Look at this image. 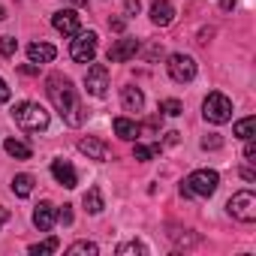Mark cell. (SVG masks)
<instances>
[{"instance_id":"cell-1","label":"cell","mask_w":256,"mask_h":256,"mask_svg":"<svg viewBox=\"0 0 256 256\" xmlns=\"http://www.w3.org/2000/svg\"><path fill=\"white\" fill-rule=\"evenodd\" d=\"M46 94H48L52 106L60 112V118H64L70 126H82V124H84V108H82V102H78V96H76V88H72V82H70L66 76L52 72V76L46 78Z\"/></svg>"},{"instance_id":"cell-2","label":"cell","mask_w":256,"mask_h":256,"mask_svg":"<svg viewBox=\"0 0 256 256\" xmlns=\"http://www.w3.org/2000/svg\"><path fill=\"white\" fill-rule=\"evenodd\" d=\"M12 118H16V124L22 126V130H28V133H42L46 126H48V112L40 106V102H30V100H22V102H16L12 106Z\"/></svg>"},{"instance_id":"cell-3","label":"cell","mask_w":256,"mask_h":256,"mask_svg":"<svg viewBox=\"0 0 256 256\" xmlns=\"http://www.w3.org/2000/svg\"><path fill=\"white\" fill-rule=\"evenodd\" d=\"M217 187H220V175L214 169H196V172H190L184 178L181 196H187V199H193V196H214Z\"/></svg>"},{"instance_id":"cell-4","label":"cell","mask_w":256,"mask_h":256,"mask_svg":"<svg viewBox=\"0 0 256 256\" xmlns=\"http://www.w3.org/2000/svg\"><path fill=\"white\" fill-rule=\"evenodd\" d=\"M202 114H205L208 124H226V120L232 118V100H229L226 94L214 90V94L205 96V102H202Z\"/></svg>"},{"instance_id":"cell-5","label":"cell","mask_w":256,"mask_h":256,"mask_svg":"<svg viewBox=\"0 0 256 256\" xmlns=\"http://www.w3.org/2000/svg\"><path fill=\"white\" fill-rule=\"evenodd\" d=\"M226 211H229L235 220H241V223H253V220H256V196H253L250 190H241V193H235V196L226 202Z\"/></svg>"},{"instance_id":"cell-6","label":"cell","mask_w":256,"mask_h":256,"mask_svg":"<svg viewBox=\"0 0 256 256\" xmlns=\"http://www.w3.org/2000/svg\"><path fill=\"white\" fill-rule=\"evenodd\" d=\"M70 54L76 64H94L96 58V34L94 30H78L72 46H70Z\"/></svg>"},{"instance_id":"cell-7","label":"cell","mask_w":256,"mask_h":256,"mask_svg":"<svg viewBox=\"0 0 256 256\" xmlns=\"http://www.w3.org/2000/svg\"><path fill=\"white\" fill-rule=\"evenodd\" d=\"M166 70H169V78H172V82H178V84H184V82H193V78H196V60H193L190 54H184V52L169 54Z\"/></svg>"},{"instance_id":"cell-8","label":"cell","mask_w":256,"mask_h":256,"mask_svg":"<svg viewBox=\"0 0 256 256\" xmlns=\"http://www.w3.org/2000/svg\"><path fill=\"white\" fill-rule=\"evenodd\" d=\"M139 40H130V36H124V40H118V42H112V48L106 52V58H108V64H126V60H133L136 54H139Z\"/></svg>"},{"instance_id":"cell-9","label":"cell","mask_w":256,"mask_h":256,"mask_svg":"<svg viewBox=\"0 0 256 256\" xmlns=\"http://www.w3.org/2000/svg\"><path fill=\"white\" fill-rule=\"evenodd\" d=\"M84 90H88L90 96H106V90H108V70H106L102 64L88 66V76H84Z\"/></svg>"},{"instance_id":"cell-10","label":"cell","mask_w":256,"mask_h":256,"mask_svg":"<svg viewBox=\"0 0 256 256\" xmlns=\"http://www.w3.org/2000/svg\"><path fill=\"white\" fill-rule=\"evenodd\" d=\"M52 24H54V30L64 34V36H76V34L82 30V18H78L76 10H60V12H54V16H52Z\"/></svg>"},{"instance_id":"cell-11","label":"cell","mask_w":256,"mask_h":256,"mask_svg":"<svg viewBox=\"0 0 256 256\" xmlns=\"http://www.w3.org/2000/svg\"><path fill=\"white\" fill-rule=\"evenodd\" d=\"M151 22L157 28H169L175 22V6L169 0H151Z\"/></svg>"},{"instance_id":"cell-12","label":"cell","mask_w":256,"mask_h":256,"mask_svg":"<svg viewBox=\"0 0 256 256\" xmlns=\"http://www.w3.org/2000/svg\"><path fill=\"white\" fill-rule=\"evenodd\" d=\"M54 220H58V211H54L52 202H40V205L34 208V226H36L40 232H48V229L54 226Z\"/></svg>"},{"instance_id":"cell-13","label":"cell","mask_w":256,"mask_h":256,"mask_svg":"<svg viewBox=\"0 0 256 256\" xmlns=\"http://www.w3.org/2000/svg\"><path fill=\"white\" fill-rule=\"evenodd\" d=\"M52 175H54V181L64 184L66 190H72V187L78 184V175H76V169H72L66 160H54V163H52Z\"/></svg>"},{"instance_id":"cell-14","label":"cell","mask_w":256,"mask_h":256,"mask_svg":"<svg viewBox=\"0 0 256 256\" xmlns=\"http://www.w3.org/2000/svg\"><path fill=\"white\" fill-rule=\"evenodd\" d=\"M28 58H30V64H52L54 58H58V48L54 46H48V42H30L28 46Z\"/></svg>"},{"instance_id":"cell-15","label":"cell","mask_w":256,"mask_h":256,"mask_svg":"<svg viewBox=\"0 0 256 256\" xmlns=\"http://www.w3.org/2000/svg\"><path fill=\"white\" fill-rule=\"evenodd\" d=\"M120 106H124L126 112H142L145 94H142L139 88H133V84H126V88H120Z\"/></svg>"},{"instance_id":"cell-16","label":"cell","mask_w":256,"mask_h":256,"mask_svg":"<svg viewBox=\"0 0 256 256\" xmlns=\"http://www.w3.org/2000/svg\"><path fill=\"white\" fill-rule=\"evenodd\" d=\"M78 151H82L84 157H90V160H100V163L108 157V148H106V142H100V139H94V136L82 139V142H78Z\"/></svg>"},{"instance_id":"cell-17","label":"cell","mask_w":256,"mask_h":256,"mask_svg":"<svg viewBox=\"0 0 256 256\" xmlns=\"http://www.w3.org/2000/svg\"><path fill=\"white\" fill-rule=\"evenodd\" d=\"M114 133L120 136V139H126V142H136V136H139V124L136 120H130V118H114Z\"/></svg>"},{"instance_id":"cell-18","label":"cell","mask_w":256,"mask_h":256,"mask_svg":"<svg viewBox=\"0 0 256 256\" xmlns=\"http://www.w3.org/2000/svg\"><path fill=\"white\" fill-rule=\"evenodd\" d=\"M12 193H16L18 199H28V196L34 193V175H28V172L16 175V178H12Z\"/></svg>"},{"instance_id":"cell-19","label":"cell","mask_w":256,"mask_h":256,"mask_svg":"<svg viewBox=\"0 0 256 256\" xmlns=\"http://www.w3.org/2000/svg\"><path fill=\"white\" fill-rule=\"evenodd\" d=\"M4 148H6V154L16 157V160H30V145H24V142H18V139H6Z\"/></svg>"},{"instance_id":"cell-20","label":"cell","mask_w":256,"mask_h":256,"mask_svg":"<svg viewBox=\"0 0 256 256\" xmlns=\"http://www.w3.org/2000/svg\"><path fill=\"white\" fill-rule=\"evenodd\" d=\"M106 205H102V193H100V187H90L88 193H84V211L88 214H100Z\"/></svg>"},{"instance_id":"cell-21","label":"cell","mask_w":256,"mask_h":256,"mask_svg":"<svg viewBox=\"0 0 256 256\" xmlns=\"http://www.w3.org/2000/svg\"><path fill=\"white\" fill-rule=\"evenodd\" d=\"M160 151H163L160 142H154V145H136V148H133V157H136L139 163H148V160H154Z\"/></svg>"},{"instance_id":"cell-22","label":"cell","mask_w":256,"mask_h":256,"mask_svg":"<svg viewBox=\"0 0 256 256\" xmlns=\"http://www.w3.org/2000/svg\"><path fill=\"white\" fill-rule=\"evenodd\" d=\"M253 133H256V118H244V120H238L235 124V136L238 139H253Z\"/></svg>"},{"instance_id":"cell-23","label":"cell","mask_w":256,"mask_h":256,"mask_svg":"<svg viewBox=\"0 0 256 256\" xmlns=\"http://www.w3.org/2000/svg\"><path fill=\"white\" fill-rule=\"evenodd\" d=\"M58 247H60V241H58V238L52 235V238H46V241H40V244H30L28 250H30L34 256H42V253H54Z\"/></svg>"},{"instance_id":"cell-24","label":"cell","mask_w":256,"mask_h":256,"mask_svg":"<svg viewBox=\"0 0 256 256\" xmlns=\"http://www.w3.org/2000/svg\"><path fill=\"white\" fill-rule=\"evenodd\" d=\"M66 253H70V256H78V253L96 256V253H100V247H96L94 241H76V244H70V247H66Z\"/></svg>"},{"instance_id":"cell-25","label":"cell","mask_w":256,"mask_h":256,"mask_svg":"<svg viewBox=\"0 0 256 256\" xmlns=\"http://www.w3.org/2000/svg\"><path fill=\"white\" fill-rule=\"evenodd\" d=\"M139 52H142L145 60H151V64H157V60L163 58V46H160V42H151V46H145V48L139 46Z\"/></svg>"},{"instance_id":"cell-26","label":"cell","mask_w":256,"mask_h":256,"mask_svg":"<svg viewBox=\"0 0 256 256\" xmlns=\"http://www.w3.org/2000/svg\"><path fill=\"white\" fill-rule=\"evenodd\" d=\"M126 253H142V256H145V253H148V247H145L142 241H126V244H120V247H118V256H126Z\"/></svg>"},{"instance_id":"cell-27","label":"cell","mask_w":256,"mask_h":256,"mask_svg":"<svg viewBox=\"0 0 256 256\" xmlns=\"http://www.w3.org/2000/svg\"><path fill=\"white\" fill-rule=\"evenodd\" d=\"M160 112L169 114V118H178V114L184 112V106H181L178 100H163V102H160Z\"/></svg>"},{"instance_id":"cell-28","label":"cell","mask_w":256,"mask_h":256,"mask_svg":"<svg viewBox=\"0 0 256 256\" xmlns=\"http://www.w3.org/2000/svg\"><path fill=\"white\" fill-rule=\"evenodd\" d=\"M16 48H18V42L12 36H0V54L4 58H16Z\"/></svg>"},{"instance_id":"cell-29","label":"cell","mask_w":256,"mask_h":256,"mask_svg":"<svg viewBox=\"0 0 256 256\" xmlns=\"http://www.w3.org/2000/svg\"><path fill=\"white\" fill-rule=\"evenodd\" d=\"M220 145H223V139H220L217 133H211V136H205V139H202V148H205V151H208V148L214 151V148H220Z\"/></svg>"},{"instance_id":"cell-30","label":"cell","mask_w":256,"mask_h":256,"mask_svg":"<svg viewBox=\"0 0 256 256\" xmlns=\"http://www.w3.org/2000/svg\"><path fill=\"white\" fill-rule=\"evenodd\" d=\"M70 208H72V205H64V208L58 211V220H60L64 226H70V223H72V211H70Z\"/></svg>"},{"instance_id":"cell-31","label":"cell","mask_w":256,"mask_h":256,"mask_svg":"<svg viewBox=\"0 0 256 256\" xmlns=\"http://www.w3.org/2000/svg\"><path fill=\"white\" fill-rule=\"evenodd\" d=\"M253 157H256V145H253V139H247V145H244V160H247V163H256Z\"/></svg>"},{"instance_id":"cell-32","label":"cell","mask_w":256,"mask_h":256,"mask_svg":"<svg viewBox=\"0 0 256 256\" xmlns=\"http://www.w3.org/2000/svg\"><path fill=\"white\" fill-rule=\"evenodd\" d=\"M124 10H126V16H139L142 4H139V0H126V4H124Z\"/></svg>"},{"instance_id":"cell-33","label":"cell","mask_w":256,"mask_h":256,"mask_svg":"<svg viewBox=\"0 0 256 256\" xmlns=\"http://www.w3.org/2000/svg\"><path fill=\"white\" fill-rule=\"evenodd\" d=\"M10 96H12V90L6 88V82L0 78V102H10Z\"/></svg>"},{"instance_id":"cell-34","label":"cell","mask_w":256,"mask_h":256,"mask_svg":"<svg viewBox=\"0 0 256 256\" xmlns=\"http://www.w3.org/2000/svg\"><path fill=\"white\" fill-rule=\"evenodd\" d=\"M22 72H24V76H36V72H40V64H24Z\"/></svg>"},{"instance_id":"cell-35","label":"cell","mask_w":256,"mask_h":256,"mask_svg":"<svg viewBox=\"0 0 256 256\" xmlns=\"http://www.w3.org/2000/svg\"><path fill=\"white\" fill-rule=\"evenodd\" d=\"M108 28H112L114 34H120V30H124V18H114V22H108Z\"/></svg>"},{"instance_id":"cell-36","label":"cell","mask_w":256,"mask_h":256,"mask_svg":"<svg viewBox=\"0 0 256 256\" xmlns=\"http://www.w3.org/2000/svg\"><path fill=\"white\" fill-rule=\"evenodd\" d=\"M241 178H244V181H256V172H253V169H241Z\"/></svg>"},{"instance_id":"cell-37","label":"cell","mask_w":256,"mask_h":256,"mask_svg":"<svg viewBox=\"0 0 256 256\" xmlns=\"http://www.w3.org/2000/svg\"><path fill=\"white\" fill-rule=\"evenodd\" d=\"M6 220H10V211H6V208H0V226H4Z\"/></svg>"},{"instance_id":"cell-38","label":"cell","mask_w":256,"mask_h":256,"mask_svg":"<svg viewBox=\"0 0 256 256\" xmlns=\"http://www.w3.org/2000/svg\"><path fill=\"white\" fill-rule=\"evenodd\" d=\"M220 6H223V10H232V6H235V0H220Z\"/></svg>"},{"instance_id":"cell-39","label":"cell","mask_w":256,"mask_h":256,"mask_svg":"<svg viewBox=\"0 0 256 256\" xmlns=\"http://www.w3.org/2000/svg\"><path fill=\"white\" fill-rule=\"evenodd\" d=\"M4 18H6V10H4V6H0V22H4Z\"/></svg>"},{"instance_id":"cell-40","label":"cell","mask_w":256,"mask_h":256,"mask_svg":"<svg viewBox=\"0 0 256 256\" xmlns=\"http://www.w3.org/2000/svg\"><path fill=\"white\" fill-rule=\"evenodd\" d=\"M84 4H88V0H76V6H84Z\"/></svg>"}]
</instances>
